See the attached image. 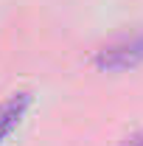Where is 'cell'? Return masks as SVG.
Returning <instances> with one entry per match:
<instances>
[{
	"instance_id": "cell-3",
	"label": "cell",
	"mask_w": 143,
	"mask_h": 146,
	"mask_svg": "<svg viewBox=\"0 0 143 146\" xmlns=\"http://www.w3.org/2000/svg\"><path fill=\"white\" fill-rule=\"evenodd\" d=\"M124 146H143V129H140V132H135L132 138H126Z\"/></svg>"
},
{
	"instance_id": "cell-1",
	"label": "cell",
	"mask_w": 143,
	"mask_h": 146,
	"mask_svg": "<svg viewBox=\"0 0 143 146\" xmlns=\"http://www.w3.org/2000/svg\"><path fill=\"white\" fill-rule=\"evenodd\" d=\"M93 65L98 70H132L143 65V31L138 34L121 36L115 42H109L104 48H98L95 56H93Z\"/></svg>"
},
{
	"instance_id": "cell-2",
	"label": "cell",
	"mask_w": 143,
	"mask_h": 146,
	"mask_svg": "<svg viewBox=\"0 0 143 146\" xmlns=\"http://www.w3.org/2000/svg\"><path fill=\"white\" fill-rule=\"evenodd\" d=\"M31 101H34V96L28 90H17V93H11L9 98L0 101V146L6 143L11 138V132L23 124V118L31 110Z\"/></svg>"
}]
</instances>
